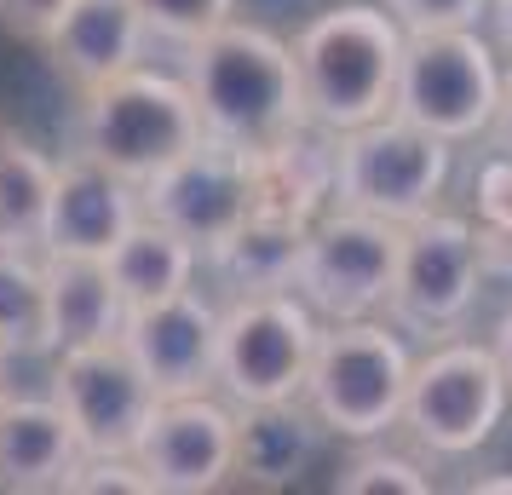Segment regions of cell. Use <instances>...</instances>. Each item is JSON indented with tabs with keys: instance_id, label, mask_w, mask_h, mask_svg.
I'll return each instance as SVG.
<instances>
[{
	"instance_id": "6da1fadb",
	"label": "cell",
	"mask_w": 512,
	"mask_h": 495,
	"mask_svg": "<svg viewBox=\"0 0 512 495\" xmlns=\"http://www.w3.org/2000/svg\"><path fill=\"white\" fill-rule=\"evenodd\" d=\"M185 87L196 98V116L208 139H225L236 150H265L305 127L300 70L288 41L271 29L225 18L219 29L190 41Z\"/></svg>"
},
{
	"instance_id": "7a4b0ae2",
	"label": "cell",
	"mask_w": 512,
	"mask_h": 495,
	"mask_svg": "<svg viewBox=\"0 0 512 495\" xmlns=\"http://www.w3.org/2000/svg\"><path fill=\"white\" fill-rule=\"evenodd\" d=\"M288 52L300 70L305 121H317L328 133H351L392 110L403 29L386 6H369V0L328 6L294 35Z\"/></svg>"
},
{
	"instance_id": "3957f363",
	"label": "cell",
	"mask_w": 512,
	"mask_h": 495,
	"mask_svg": "<svg viewBox=\"0 0 512 495\" xmlns=\"http://www.w3.org/2000/svg\"><path fill=\"white\" fill-rule=\"evenodd\" d=\"M196 139H202L196 98L173 75H156V70H144V64H133V70L110 75L104 87L81 93L75 150L87 162L110 167L127 185H144L150 173L179 162Z\"/></svg>"
},
{
	"instance_id": "277c9868",
	"label": "cell",
	"mask_w": 512,
	"mask_h": 495,
	"mask_svg": "<svg viewBox=\"0 0 512 495\" xmlns=\"http://www.w3.org/2000/svg\"><path fill=\"white\" fill-rule=\"evenodd\" d=\"M409 363L415 357L397 340V329L374 323V317H346V323L317 329V352H311L300 398L311 403L323 432L363 444V438H380L386 426H397Z\"/></svg>"
},
{
	"instance_id": "5b68a950",
	"label": "cell",
	"mask_w": 512,
	"mask_h": 495,
	"mask_svg": "<svg viewBox=\"0 0 512 495\" xmlns=\"http://www.w3.org/2000/svg\"><path fill=\"white\" fill-rule=\"evenodd\" d=\"M443 185H449V139L415 127L397 110L351 127L334 144V202L340 208L409 225L438 208Z\"/></svg>"
},
{
	"instance_id": "8992f818",
	"label": "cell",
	"mask_w": 512,
	"mask_h": 495,
	"mask_svg": "<svg viewBox=\"0 0 512 495\" xmlns=\"http://www.w3.org/2000/svg\"><path fill=\"white\" fill-rule=\"evenodd\" d=\"M501 104V64L478 29H420L403 35L392 110L449 144L489 133Z\"/></svg>"
},
{
	"instance_id": "52a82bcc",
	"label": "cell",
	"mask_w": 512,
	"mask_h": 495,
	"mask_svg": "<svg viewBox=\"0 0 512 495\" xmlns=\"http://www.w3.org/2000/svg\"><path fill=\"white\" fill-rule=\"evenodd\" d=\"M512 386L501 363L478 340H438L432 352L409 363L403 409L397 426H409V438L432 455H472L478 444L495 438V426L507 415Z\"/></svg>"
},
{
	"instance_id": "ba28073f",
	"label": "cell",
	"mask_w": 512,
	"mask_h": 495,
	"mask_svg": "<svg viewBox=\"0 0 512 495\" xmlns=\"http://www.w3.org/2000/svg\"><path fill=\"white\" fill-rule=\"evenodd\" d=\"M311 352H317V311L294 288L236 294L219 311V380L213 386L236 409L300 398Z\"/></svg>"
},
{
	"instance_id": "9c48e42d",
	"label": "cell",
	"mask_w": 512,
	"mask_h": 495,
	"mask_svg": "<svg viewBox=\"0 0 512 495\" xmlns=\"http://www.w3.org/2000/svg\"><path fill=\"white\" fill-rule=\"evenodd\" d=\"M397 248H403V225H392V219H374L357 208L317 213L300 242L294 294L328 323L374 317V311H386V294H392Z\"/></svg>"
},
{
	"instance_id": "30bf717a",
	"label": "cell",
	"mask_w": 512,
	"mask_h": 495,
	"mask_svg": "<svg viewBox=\"0 0 512 495\" xmlns=\"http://www.w3.org/2000/svg\"><path fill=\"white\" fill-rule=\"evenodd\" d=\"M484 260H478V231L455 213H420L403 225L397 248V277L386 294L392 329L420 334V340H449L466 323V311L478 300Z\"/></svg>"
},
{
	"instance_id": "8fae6325",
	"label": "cell",
	"mask_w": 512,
	"mask_h": 495,
	"mask_svg": "<svg viewBox=\"0 0 512 495\" xmlns=\"http://www.w3.org/2000/svg\"><path fill=\"white\" fill-rule=\"evenodd\" d=\"M139 202L150 219L179 231L208 260L213 248L254 213V150H236V144L202 133L179 162H167L162 173L144 179Z\"/></svg>"
},
{
	"instance_id": "7c38bea8",
	"label": "cell",
	"mask_w": 512,
	"mask_h": 495,
	"mask_svg": "<svg viewBox=\"0 0 512 495\" xmlns=\"http://www.w3.org/2000/svg\"><path fill=\"white\" fill-rule=\"evenodd\" d=\"M52 403L70 415L87 455H133L144 421L156 409V386L144 380V369L133 363V352L116 334V340H93V346L58 352Z\"/></svg>"
},
{
	"instance_id": "4fadbf2b",
	"label": "cell",
	"mask_w": 512,
	"mask_h": 495,
	"mask_svg": "<svg viewBox=\"0 0 512 495\" xmlns=\"http://www.w3.org/2000/svg\"><path fill=\"white\" fill-rule=\"evenodd\" d=\"M133 461L150 478V495L219 490L236 472V403H219L213 392L156 398Z\"/></svg>"
},
{
	"instance_id": "5bb4252c",
	"label": "cell",
	"mask_w": 512,
	"mask_h": 495,
	"mask_svg": "<svg viewBox=\"0 0 512 495\" xmlns=\"http://www.w3.org/2000/svg\"><path fill=\"white\" fill-rule=\"evenodd\" d=\"M121 346L133 352L144 380L156 386V398L213 392V380H219V311L196 288H179V294L150 300V306H127Z\"/></svg>"
},
{
	"instance_id": "9a60e30c",
	"label": "cell",
	"mask_w": 512,
	"mask_h": 495,
	"mask_svg": "<svg viewBox=\"0 0 512 495\" xmlns=\"http://www.w3.org/2000/svg\"><path fill=\"white\" fill-rule=\"evenodd\" d=\"M139 213H144L139 185H127L110 167L75 156V162H64L58 179H52V208H47V231H41V254L104 260Z\"/></svg>"
},
{
	"instance_id": "2e32d148",
	"label": "cell",
	"mask_w": 512,
	"mask_h": 495,
	"mask_svg": "<svg viewBox=\"0 0 512 495\" xmlns=\"http://www.w3.org/2000/svg\"><path fill=\"white\" fill-rule=\"evenodd\" d=\"M144 35H150V24H144V12L133 0H70V12L58 18V29L41 47L70 87L93 93L110 75L139 64Z\"/></svg>"
},
{
	"instance_id": "e0dca14e",
	"label": "cell",
	"mask_w": 512,
	"mask_h": 495,
	"mask_svg": "<svg viewBox=\"0 0 512 495\" xmlns=\"http://www.w3.org/2000/svg\"><path fill=\"white\" fill-rule=\"evenodd\" d=\"M81 438L70 415L52 398H12L0 392V490L35 495L64 490V478L81 467Z\"/></svg>"
},
{
	"instance_id": "ac0fdd59",
	"label": "cell",
	"mask_w": 512,
	"mask_h": 495,
	"mask_svg": "<svg viewBox=\"0 0 512 495\" xmlns=\"http://www.w3.org/2000/svg\"><path fill=\"white\" fill-rule=\"evenodd\" d=\"M334 144H340V133L305 121L288 139L254 150V208L311 225L334 196Z\"/></svg>"
},
{
	"instance_id": "d6986e66",
	"label": "cell",
	"mask_w": 512,
	"mask_h": 495,
	"mask_svg": "<svg viewBox=\"0 0 512 495\" xmlns=\"http://www.w3.org/2000/svg\"><path fill=\"white\" fill-rule=\"evenodd\" d=\"M323 449V421L305 398L242 403L236 409V472L248 484H288L300 478Z\"/></svg>"
},
{
	"instance_id": "ffe728a7",
	"label": "cell",
	"mask_w": 512,
	"mask_h": 495,
	"mask_svg": "<svg viewBox=\"0 0 512 495\" xmlns=\"http://www.w3.org/2000/svg\"><path fill=\"white\" fill-rule=\"evenodd\" d=\"M121 317H127V300L116 294L104 260L47 254V329H52V352L93 346V340H116Z\"/></svg>"
},
{
	"instance_id": "44dd1931",
	"label": "cell",
	"mask_w": 512,
	"mask_h": 495,
	"mask_svg": "<svg viewBox=\"0 0 512 495\" xmlns=\"http://www.w3.org/2000/svg\"><path fill=\"white\" fill-rule=\"evenodd\" d=\"M196 265H202V254L179 231H167L162 219H150V213H139L127 225V236L104 254V271H110V283H116V294L127 306H150V300H167V294L190 288Z\"/></svg>"
},
{
	"instance_id": "7402d4cb",
	"label": "cell",
	"mask_w": 512,
	"mask_h": 495,
	"mask_svg": "<svg viewBox=\"0 0 512 495\" xmlns=\"http://www.w3.org/2000/svg\"><path fill=\"white\" fill-rule=\"evenodd\" d=\"M300 242L305 225L300 219H282V213L254 208L236 225L208 260L213 271L236 288V294H259V288H294V265H300Z\"/></svg>"
},
{
	"instance_id": "603a6c76",
	"label": "cell",
	"mask_w": 512,
	"mask_h": 495,
	"mask_svg": "<svg viewBox=\"0 0 512 495\" xmlns=\"http://www.w3.org/2000/svg\"><path fill=\"white\" fill-rule=\"evenodd\" d=\"M58 167L0 121V248H41Z\"/></svg>"
},
{
	"instance_id": "cb8c5ba5",
	"label": "cell",
	"mask_w": 512,
	"mask_h": 495,
	"mask_svg": "<svg viewBox=\"0 0 512 495\" xmlns=\"http://www.w3.org/2000/svg\"><path fill=\"white\" fill-rule=\"evenodd\" d=\"M0 340L12 352H52L41 248H0Z\"/></svg>"
},
{
	"instance_id": "d4e9b609",
	"label": "cell",
	"mask_w": 512,
	"mask_h": 495,
	"mask_svg": "<svg viewBox=\"0 0 512 495\" xmlns=\"http://www.w3.org/2000/svg\"><path fill=\"white\" fill-rule=\"evenodd\" d=\"M334 490L340 495H426L432 490V478H426V467L409 461V455L363 449V455H351L346 467H340Z\"/></svg>"
},
{
	"instance_id": "484cf974",
	"label": "cell",
	"mask_w": 512,
	"mask_h": 495,
	"mask_svg": "<svg viewBox=\"0 0 512 495\" xmlns=\"http://www.w3.org/2000/svg\"><path fill=\"white\" fill-rule=\"evenodd\" d=\"M144 12V24L150 35H167V41H196V35H208L219 29L225 18L236 12V0H133Z\"/></svg>"
},
{
	"instance_id": "4316f807",
	"label": "cell",
	"mask_w": 512,
	"mask_h": 495,
	"mask_svg": "<svg viewBox=\"0 0 512 495\" xmlns=\"http://www.w3.org/2000/svg\"><path fill=\"white\" fill-rule=\"evenodd\" d=\"M70 495H150V478L133 455H81V467L64 478Z\"/></svg>"
},
{
	"instance_id": "83f0119b",
	"label": "cell",
	"mask_w": 512,
	"mask_h": 495,
	"mask_svg": "<svg viewBox=\"0 0 512 495\" xmlns=\"http://www.w3.org/2000/svg\"><path fill=\"white\" fill-rule=\"evenodd\" d=\"M397 18L403 35L420 29H478V18L489 12V0H380Z\"/></svg>"
},
{
	"instance_id": "f1b7e54d",
	"label": "cell",
	"mask_w": 512,
	"mask_h": 495,
	"mask_svg": "<svg viewBox=\"0 0 512 495\" xmlns=\"http://www.w3.org/2000/svg\"><path fill=\"white\" fill-rule=\"evenodd\" d=\"M70 12V0H0V29H12L18 41H47L58 18Z\"/></svg>"
},
{
	"instance_id": "f546056e",
	"label": "cell",
	"mask_w": 512,
	"mask_h": 495,
	"mask_svg": "<svg viewBox=\"0 0 512 495\" xmlns=\"http://www.w3.org/2000/svg\"><path fill=\"white\" fill-rule=\"evenodd\" d=\"M478 225H512V156H495L478 173Z\"/></svg>"
},
{
	"instance_id": "4dcf8cb0",
	"label": "cell",
	"mask_w": 512,
	"mask_h": 495,
	"mask_svg": "<svg viewBox=\"0 0 512 495\" xmlns=\"http://www.w3.org/2000/svg\"><path fill=\"white\" fill-rule=\"evenodd\" d=\"M478 260H484V277L512 283V225H478Z\"/></svg>"
},
{
	"instance_id": "1f68e13d",
	"label": "cell",
	"mask_w": 512,
	"mask_h": 495,
	"mask_svg": "<svg viewBox=\"0 0 512 495\" xmlns=\"http://www.w3.org/2000/svg\"><path fill=\"white\" fill-rule=\"evenodd\" d=\"M489 133H495V144H501V156H512V70L501 75V104H495Z\"/></svg>"
},
{
	"instance_id": "d6a6232c",
	"label": "cell",
	"mask_w": 512,
	"mask_h": 495,
	"mask_svg": "<svg viewBox=\"0 0 512 495\" xmlns=\"http://www.w3.org/2000/svg\"><path fill=\"white\" fill-rule=\"evenodd\" d=\"M489 352H495V363H501V375H507V386H512V306L501 311V323H495V340H489Z\"/></svg>"
},
{
	"instance_id": "836d02e7",
	"label": "cell",
	"mask_w": 512,
	"mask_h": 495,
	"mask_svg": "<svg viewBox=\"0 0 512 495\" xmlns=\"http://www.w3.org/2000/svg\"><path fill=\"white\" fill-rule=\"evenodd\" d=\"M489 18H495V41L512 58V0H489Z\"/></svg>"
},
{
	"instance_id": "e575fe53",
	"label": "cell",
	"mask_w": 512,
	"mask_h": 495,
	"mask_svg": "<svg viewBox=\"0 0 512 495\" xmlns=\"http://www.w3.org/2000/svg\"><path fill=\"white\" fill-rule=\"evenodd\" d=\"M489 490H507L512 495V478H472V484H466V495H489Z\"/></svg>"
},
{
	"instance_id": "d590c367",
	"label": "cell",
	"mask_w": 512,
	"mask_h": 495,
	"mask_svg": "<svg viewBox=\"0 0 512 495\" xmlns=\"http://www.w3.org/2000/svg\"><path fill=\"white\" fill-rule=\"evenodd\" d=\"M6 363H12V346L0 340V392H6Z\"/></svg>"
}]
</instances>
